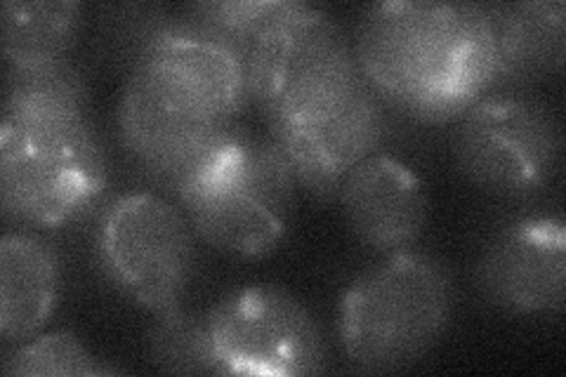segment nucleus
Listing matches in <instances>:
<instances>
[{
  "instance_id": "nucleus-1",
  "label": "nucleus",
  "mask_w": 566,
  "mask_h": 377,
  "mask_svg": "<svg viewBox=\"0 0 566 377\" xmlns=\"http://www.w3.org/2000/svg\"><path fill=\"white\" fill-rule=\"evenodd\" d=\"M352 43L368 87L389 112L451 123L491 93L495 55L484 3H376Z\"/></svg>"
},
{
  "instance_id": "nucleus-2",
  "label": "nucleus",
  "mask_w": 566,
  "mask_h": 377,
  "mask_svg": "<svg viewBox=\"0 0 566 377\" xmlns=\"http://www.w3.org/2000/svg\"><path fill=\"white\" fill-rule=\"evenodd\" d=\"M455 283L430 250L382 255L347 285L338 304V337L361 373L403 370L428 356L453 321Z\"/></svg>"
},
{
  "instance_id": "nucleus-3",
  "label": "nucleus",
  "mask_w": 566,
  "mask_h": 377,
  "mask_svg": "<svg viewBox=\"0 0 566 377\" xmlns=\"http://www.w3.org/2000/svg\"><path fill=\"white\" fill-rule=\"evenodd\" d=\"M295 191V175L276 142L237 128L185 179L175 199L212 250L258 260L286 241Z\"/></svg>"
},
{
  "instance_id": "nucleus-4",
  "label": "nucleus",
  "mask_w": 566,
  "mask_h": 377,
  "mask_svg": "<svg viewBox=\"0 0 566 377\" xmlns=\"http://www.w3.org/2000/svg\"><path fill=\"white\" fill-rule=\"evenodd\" d=\"M251 102L268 128H291L357 97L368 85L335 17L293 0L243 55Z\"/></svg>"
},
{
  "instance_id": "nucleus-5",
  "label": "nucleus",
  "mask_w": 566,
  "mask_h": 377,
  "mask_svg": "<svg viewBox=\"0 0 566 377\" xmlns=\"http://www.w3.org/2000/svg\"><path fill=\"white\" fill-rule=\"evenodd\" d=\"M243 109L216 90L166 66L133 60L118 102L123 149L156 185L185 179L232 135Z\"/></svg>"
},
{
  "instance_id": "nucleus-6",
  "label": "nucleus",
  "mask_w": 566,
  "mask_h": 377,
  "mask_svg": "<svg viewBox=\"0 0 566 377\" xmlns=\"http://www.w3.org/2000/svg\"><path fill=\"white\" fill-rule=\"evenodd\" d=\"M109 170L93 125L3 128L0 203L8 220L31 229H64L85 220L106 191Z\"/></svg>"
},
{
  "instance_id": "nucleus-7",
  "label": "nucleus",
  "mask_w": 566,
  "mask_h": 377,
  "mask_svg": "<svg viewBox=\"0 0 566 377\" xmlns=\"http://www.w3.org/2000/svg\"><path fill=\"white\" fill-rule=\"evenodd\" d=\"M453 158L468 182L491 196L526 201L555 182L564 133L553 106L526 90H499L455 121Z\"/></svg>"
},
{
  "instance_id": "nucleus-8",
  "label": "nucleus",
  "mask_w": 566,
  "mask_h": 377,
  "mask_svg": "<svg viewBox=\"0 0 566 377\" xmlns=\"http://www.w3.org/2000/svg\"><path fill=\"white\" fill-rule=\"evenodd\" d=\"M197 231L164 193H120L97 224L102 274L135 307L161 314L180 307L197 272Z\"/></svg>"
},
{
  "instance_id": "nucleus-9",
  "label": "nucleus",
  "mask_w": 566,
  "mask_h": 377,
  "mask_svg": "<svg viewBox=\"0 0 566 377\" xmlns=\"http://www.w3.org/2000/svg\"><path fill=\"white\" fill-rule=\"evenodd\" d=\"M206 318L220 375L300 377L326 370L322 328L281 285L255 283L229 291Z\"/></svg>"
},
{
  "instance_id": "nucleus-10",
  "label": "nucleus",
  "mask_w": 566,
  "mask_h": 377,
  "mask_svg": "<svg viewBox=\"0 0 566 377\" xmlns=\"http://www.w3.org/2000/svg\"><path fill=\"white\" fill-rule=\"evenodd\" d=\"M566 224L562 212H528L495 229L474 262L480 295L505 314L564 310Z\"/></svg>"
},
{
  "instance_id": "nucleus-11",
  "label": "nucleus",
  "mask_w": 566,
  "mask_h": 377,
  "mask_svg": "<svg viewBox=\"0 0 566 377\" xmlns=\"http://www.w3.org/2000/svg\"><path fill=\"white\" fill-rule=\"evenodd\" d=\"M389 133V109L366 85L335 112L291 128H270L268 135L286 156L297 187L318 203H333L345 177L364 158L378 154Z\"/></svg>"
},
{
  "instance_id": "nucleus-12",
  "label": "nucleus",
  "mask_w": 566,
  "mask_h": 377,
  "mask_svg": "<svg viewBox=\"0 0 566 377\" xmlns=\"http://www.w3.org/2000/svg\"><path fill=\"white\" fill-rule=\"evenodd\" d=\"M343 218L364 248L392 255L416 248L428 227V189L399 156L378 151L354 168L338 191Z\"/></svg>"
},
{
  "instance_id": "nucleus-13",
  "label": "nucleus",
  "mask_w": 566,
  "mask_h": 377,
  "mask_svg": "<svg viewBox=\"0 0 566 377\" xmlns=\"http://www.w3.org/2000/svg\"><path fill=\"white\" fill-rule=\"evenodd\" d=\"M484 8L495 55L491 93L526 90L562 74L566 41V6L562 0H517L484 3Z\"/></svg>"
},
{
  "instance_id": "nucleus-14",
  "label": "nucleus",
  "mask_w": 566,
  "mask_h": 377,
  "mask_svg": "<svg viewBox=\"0 0 566 377\" xmlns=\"http://www.w3.org/2000/svg\"><path fill=\"white\" fill-rule=\"evenodd\" d=\"M64 281L60 250L35 231L10 229L0 239V337L22 343L43 331Z\"/></svg>"
},
{
  "instance_id": "nucleus-15",
  "label": "nucleus",
  "mask_w": 566,
  "mask_h": 377,
  "mask_svg": "<svg viewBox=\"0 0 566 377\" xmlns=\"http://www.w3.org/2000/svg\"><path fill=\"white\" fill-rule=\"evenodd\" d=\"M91 90L71 62L8 69L3 128H76L87 125Z\"/></svg>"
},
{
  "instance_id": "nucleus-16",
  "label": "nucleus",
  "mask_w": 566,
  "mask_h": 377,
  "mask_svg": "<svg viewBox=\"0 0 566 377\" xmlns=\"http://www.w3.org/2000/svg\"><path fill=\"white\" fill-rule=\"evenodd\" d=\"M83 22V6L74 0H6L0 45L8 69L69 60Z\"/></svg>"
},
{
  "instance_id": "nucleus-17",
  "label": "nucleus",
  "mask_w": 566,
  "mask_h": 377,
  "mask_svg": "<svg viewBox=\"0 0 566 377\" xmlns=\"http://www.w3.org/2000/svg\"><path fill=\"white\" fill-rule=\"evenodd\" d=\"M154 316L147 333V356L156 370L170 375H220L206 314L187 312L180 304Z\"/></svg>"
},
{
  "instance_id": "nucleus-18",
  "label": "nucleus",
  "mask_w": 566,
  "mask_h": 377,
  "mask_svg": "<svg viewBox=\"0 0 566 377\" xmlns=\"http://www.w3.org/2000/svg\"><path fill=\"white\" fill-rule=\"evenodd\" d=\"M3 373L12 377H91L118 370L102 366L74 333L52 331L17 343L3 358Z\"/></svg>"
},
{
  "instance_id": "nucleus-19",
  "label": "nucleus",
  "mask_w": 566,
  "mask_h": 377,
  "mask_svg": "<svg viewBox=\"0 0 566 377\" xmlns=\"http://www.w3.org/2000/svg\"><path fill=\"white\" fill-rule=\"evenodd\" d=\"M291 6L293 0H206L185 8V12L224 35L243 57Z\"/></svg>"
}]
</instances>
